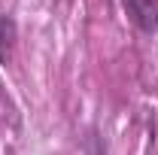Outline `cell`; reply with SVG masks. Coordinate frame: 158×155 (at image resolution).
I'll return each instance as SVG.
<instances>
[{"instance_id":"cell-1","label":"cell","mask_w":158,"mask_h":155,"mask_svg":"<svg viewBox=\"0 0 158 155\" xmlns=\"http://www.w3.org/2000/svg\"><path fill=\"white\" fill-rule=\"evenodd\" d=\"M125 3H128V12L134 15V21L143 31H155L158 27V6L152 0H125Z\"/></svg>"}]
</instances>
